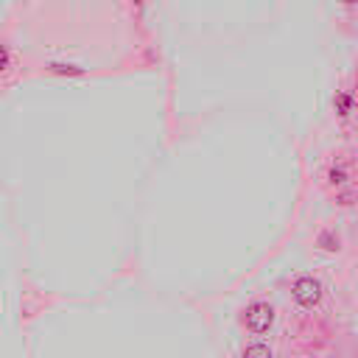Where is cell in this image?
Wrapping results in <instances>:
<instances>
[{"mask_svg":"<svg viewBox=\"0 0 358 358\" xmlns=\"http://www.w3.org/2000/svg\"><path fill=\"white\" fill-rule=\"evenodd\" d=\"M291 294H294V299H296L302 308H316V305L322 302V296H324V288H322V282H319L316 277L302 274V277L294 280Z\"/></svg>","mask_w":358,"mask_h":358,"instance_id":"obj_1","label":"cell"},{"mask_svg":"<svg viewBox=\"0 0 358 358\" xmlns=\"http://www.w3.org/2000/svg\"><path fill=\"white\" fill-rule=\"evenodd\" d=\"M271 319H274V313H271V308H268L266 302H255V305H249V310H246V324H249L255 333L268 330V327H271Z\"/></svg>","mask_w":358,"mask_h":358,"instance_id":"obj_2","label":"cell"},{"mask_svg":"<svg viewBox=\"0 0 358 358\" xmlns=\"http://www.w3.org/2000/svg\"><path fill=\"white\" fill-rule=\"evenodd\" d=\"M327 176H330L333 185H344V182H347V168H344V165H333Z\"/></svg>","mask_w":358,"mask_h":358,"instance_id":"obj_6","label":"cell"},{"mask_svg":"<svg viewBox=\"0 0 358 358\" xmlns=\"http://www.w3.org/2000/svg\"><path fill=\"white\" fill-rule=\"evenodd\" d=\"M243 358H271V350L263 347V344H255V347H246Z\"/></svg>","mask_w":358,"mask_h":358,"instance_id":"obj_5","label":"cell"},{"mask_svg":"<svg viewBox=\"0 0 358 358\" xmlns=\"http://www.w3.org/2000/svg\"><path fill=\"white\" fill-rule=\"evenodd\" d=\"M344 6H358V0H341Z\"/></svg>","mask_w":358,"mask_h":358,"instance_id":"obj_7","label":"cell"},{"mask_svg":"<svg viewBox=\"0 0 358 358\" xmlns=\"http://www.w3.org/2000/svg\"><path fill=\"white\" fill-rule=\"evenodd\" d=\"M333 109H336L338 117H350V115L358 109V98H355L350 90H341V92H336V98H333Z\"/></svg>","mask_w":358,"mask_h":358,"instance_id":"obj_3","label":"cell"},{"mask_svg":"<svg viewBox=\"0 0 358 358\" xmlns=\"http://www.w3.org/2000/svg\"><path fill=\"white\" fill-rule=\"evenodd\" d=\"M316 243H319L322 249H327V252H338V246H341V241H338V235H336L333 229H324V232H319Z\"/></svg>","mask_w":358,"mask_h":358,"instance_id":"obj_4","label":"cell"},{"mask_svg":"<svg viewBox=\"0 0 358 358\" xmlns=\"http://www.w3.org/2000/svg\"><path fill=\"white\" fill-rule=\"evenodd\" d=\"M355 229H358V224H355Z\"/></svg>","mask_w":358,"mask_h":358,"instance_id":"obj_8","label":"cell"}]
</instances>
